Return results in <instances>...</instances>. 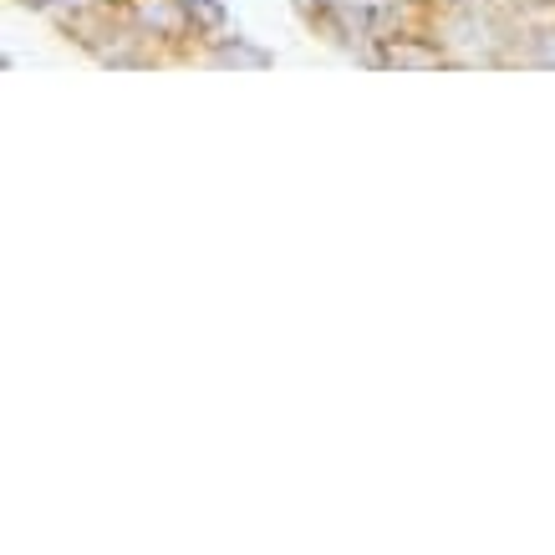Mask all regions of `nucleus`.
Returning <instances> with one entry per match:
<instances>
[{"mask_svg":"<svg viewBox=\"0 0 555 555\" xmlns=\"http://www.w3.org/2000/svg\"><path fill=\"white\" fill-rule=\"evenodd\" d=\"M184 5H189V21H199V26H219L224 21V11L215 0H184Z\"/></svg>","mask_w":555,"mask_h":555,"instance_id":"4","label":"nucleus"},{"mask_svg":"<svg viewBox=\"0 0 555 555\" xmlns=\"http://www.w3.org/2000/svg\"><path fill=\"white\" fill-rule=\"evenodd\" d=\"M138 21L153 26L158 36H179L189 21V5L184 0H138Z\"/></svg>","mask_w":555,"mask_h":555,"instance_id":"1","label":"nucleus"},{"mask_svg":"<svg viewBox=\"0 0 555 555\" xmlns=\"http://www.w3.org/2000/svg\"><path fill=\"white\" fill-rule=\"evenodd\" d=\"M387 62H392V67H438V51H428V47H392L387 51Z\"/></svg>","mask_w":555,"mask_h":555,"instance_id":"3","label":"nucleus"},{"mask_svg":"<svg viewBox=\"0 0 555 555\" xmlns=\"http://www.w3.org/2000/svg\"><path fill=\"white\" fill-rule=\"evenodd\" d=\"M215 62H219V67H250V72L270 67L266 51H260V47H245V41H235V47H219Z\"/></svg>","mask_w":555,"mask_h":555,"instance_id":"2","label":"nucleus"}]
</instances>
